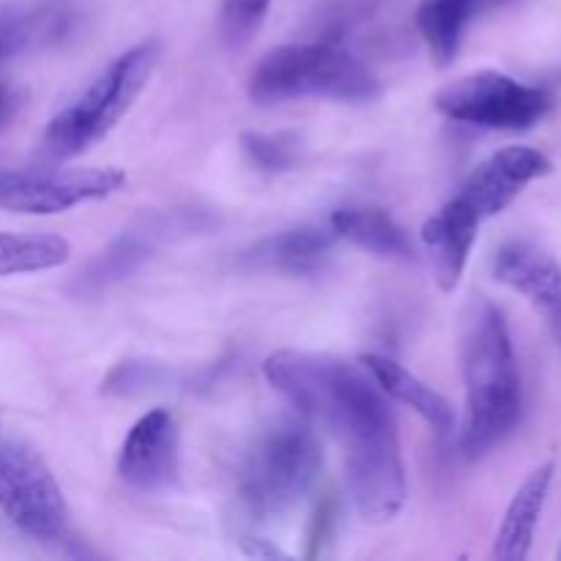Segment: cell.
Here are the masks:
<instances>
[{
    "label": "cell",
    "mask_w": 561,
    "mask_h": 561,
    "mask_svg": "<svg viewBox=\"0 0 561 561\" xmlns=\"http://www.w3.org/2000/svg\"><path fill=\"white\" fill-rule=\"evenodd\" d=\"M268 383L345 449L354 507L367 524H389L405 504V469L389 400L365 365L279 351L263 365Z\"/></svg>",
    "instance_id": "1"
},
{
    "label": "cell",
    "mask_w": 561,
    "mask_h": 561,
    "mask_svg": "<svg viewBox=\"0 0 561 561\" xmlns=\"http://www.w3.org/2000/svg\"><path fill=\"white\" fill-rule=\"evenodd\" d=\"M460 370L466 383L460 444L469 458H482L518 427L524 411L513 337L504 312L485 296H471L460 316Z\"/></svg>",
    "instance_id": "2"
},
{
    "label": "cell",
    "mask_w": 561,
    "mask_h": 561,
    "mask_svg": "<svg viewBox=\"0 0 561 561\" xmlns=\"http://www.w3.org/2000/svg\"><path fill=\"white\" fill-rule=\"evenodd\" d=\"M250 96L257 104H283L294 99L365 104L381 96V85L348 49L329 42H305L283 44L263 55L252 69Z\"/></svg>",
    "instance_id": "3"
},
{
    "label": "cell",
    "mask_w": 561,
    "mask_h": 561,
    "mask_svg": "<svg viewBox=\"0 0 561 561\" xmlns=\"http://www.w3.org/2000/svg\"><path fill=\"white\" fill-rule=\"evenodd\" d=\"M323 466L321 442L312 422L283 420L255 438L239 474V499L257 520L294 510L318 482Z\"/></svg>",
    "instance_id": "4"
},
{
    "label": "cell",
    "mask_w": 561,
    "mask_h": 561,
    "mask_svg": "<svg viewBox=\"0 0 561 561\" xmlns=\"http://www.w3.org/2000/svg\"><path fill=\"white\" fill-rule=\"evenodd\" d=\"M162 58V42L148 38L107 66L77 102L60 110L44 131V151L53 159H75L96 146L131 110Z\"/></svg>",
    "instance_id": "5"
},
{
    "label": "cell",
    "mask_w": 561,
    "mask_h": 561,
    "mask_svg": "<svg viewBox=\"0 0 561 561\" xmlns=\"http://www.w3.org/2000/svg\"><path fill=\"white\" fill-rule=\"evenodd\" d=\"M438 113L455 124L496 131H526L553 107V96L496 69H482L449 82L433 99Z\"/></svg>",
    "instance_id": "6"
},
{
    "label": "cell",
    "mask_w": 561,
    "mask_h": 561,
    "mask_svg": "<svg viewBox=\"0 0 561 561\" xmlns=\"http://www.w3.org/2000/svg\"><path fill=\"white\" fill-rule=\"evenodd\" d=\"M0 513L44 546L69 540V507L53 471L25 444L0 447Z\"/></svg>",
    "instance_id": "7"
},
{
    "label": "cell",
    "mask_w": 561,
    "mask_h": 561,
    "mask_svg": "<svg viewBox=\"0 0 561 561\" xmlns=\"http://www.w3.org/2000/svg\"><path fill=\"white\" fill-rule=\"evenodd\" d=\"M126 186L118 168H66L0 173V208L14 214H64L91 201L113 197Z\"/></svg>",
    "instance_id": "8"
},
{
    "label": "cell",
    "mask_w": 561,
    "mask_h": 561,
    "mask_svg": "<svg viewBox=\"0 0 561 561\" xmlns=\"http://www.w3.org/2000/svg\"><path fill=\"white\" fill-rule=\"evenodd\" d=\"M179 474V425L168 409L142 414L118 453V477L131 491L157 493Z\"/></svg>",
    "instance_id": "9"
},
{
    "label": "cell",
    "mask_w": 561,
    "mask_h": 561,
    "mask_svg": "<svg viewBox=\"0 0 561 561\" xmlns=\"http://www.w3.org/2000/svg\"><path fill=\"white\" fill-rule=\"evenodd\" d=\"M553 173V162L529 146H510L493 153L466 179L460 201L485 222L515 203V197L531 184Z\"/></svg>",
    "instance_id": "10"
},
{
    "label": "cell",
    "mask_w": 561,
    "mask_h": 561,
    "mask_svg": "<svg viewBox=\"0 0 561 561\" xmlns=\"http://www.w3.org/2000/svg\"><path fill=\"white\" fill-rule=\"evenodd\" d=\"M493 277L540 312L561 348V263L557 257L531 241H507L496 252Z\"/></svg>",
    "instance_id": "11"
},
{
    "label": "cell",
    "mask_w": 561,
    "mask_h": 561,
    "mask_svg": "<svg viewBox=\"0 0 561 561\" xmlns=\"http://www.w3.org/2000/svg\"><path fill=\"white\" fill-rule=\"evenodd\" d=\"M482 219L460 197H453L442 211L422 225V244L431 257L433 277L444 294H453L460 285Z\"/></svg>",
    "instance_id": "12"
},
{
    "label": "cell",
    "mask_w": 561,
    "mask_h": 561,
    "mask_svg": "<svg viewBox=\"0 0 561 561\" xmlns=\"http://www.w3.org/2000/svg\"><path fill=\"white\" fill-rule=\"evenodd\" d=\"M190 225L181 222V217H151L137 228L121 233L107 250L99 257H93L91 266L80 277L82 294H99V290L110 288V285L121 283L129 277L142 261H148L153 247L164 239L168 233H186Z\"/></svg>",
    "instance_id": "13"
},
{
    "label": "cell",
    "mask_w": 561,
    "mask_h": 561,
    "mask_svg": "<svg viewBox=\"0 0 561 561\" xmlns=\"http://www.w3.org/2000/svg\"><path fill=\"white\" fill-rule=\"evenodd\" d=\"M553 477H557V463L546 460L537 466L520 488L515 491L513 502H510L507 513H504L502 526L496 531V542H493V559L499 561H524L535 546L537 526H540L542 507L551 493Z\"/></svg>",
    "instance_id": "14"
},
{
    "label": "cell",
    "mask_w": 561,
    "mask_h": 561,
    "mask_svg": "<svg viewBox=\"0 0 561 561\" xmlns=\"http://www.w3.org/2000/svg\"><path fill=\"white\" fill-rule=\"evenodd\" d=\"M332 225H305V228L283 230L268 239L257 241L252 250L244 252V263L252 268H272L285 274H310L323 266V261L332 252L334 241Z\"/></svg>",
    "instance_id": "15"
},
{
    "label": "cell",
    "mask_w": 561,
    "mask_h": 561,
    "mask_svg": "<svg viewBox=\"0 0 561 561\" xmlns=\"http://www.w3.org/2000/svg\"><path fill=\"white\" fill-rule=\"evenodd\" d=\"M362 365H365V370L376 378V383L383 389L387 398L414 409L416 414H420L433 431L442 433V436L453 433L455 409L449 405L447 398H442L436 389L427 387L422 378H416L414 373L405 370L403 365H398V362L381 354L362 356Z\"/></svg>",
    "instance_id": "16"
},
{
    "label": "cell",
    "mask_w": 561,
    "mask_h": 561,
    "mask_svg": "<svg viewBox=\"0 0 561 561\" xmlns=\"http://www.w3.org/2000/svg\"><path fill=\"white\" fill-rule=\"evenodd\" d=\"M329 225L340 239L351 241V244L373 252V255L400 257V261L414 257V244H411L409 233L383 208H340L329 217Z\"/></svg>",
    "instance_id": "17"
},
{
    "label": "cell",
    "mask_w": 561,
    "mask_h": 561,
    "mask_svg": "<svg viewBox=\"0 0 561 561\" xmlns=\"http://www.w3.org/2000/svg\"><path fill=\"white\" fill-rule=\"evenodd\" d=\"M474 11L477 0H422L416 9V27L425 38L433 64L442 69L453 64Z\"/></svg>",
    "instance_id": "18"
},
{
    "label": "cell",
    "mask_w": 561,
    "mask_h": 561,
    "mask_svg": "<svg viewBox=\"0 0 561 561\" xmlns=\"http://www.w3.org/2000/svg\"><path fill=\"white\" fill-rule=\"evenodd\" d=\"M71 257V244L58 233H0V277L49 272Z\"/></svg>",
    "instance_id": "19"
},
{
    "label": "cell",
    "mask_w": 561,
    "mask_h": 561,
    "mask_svg": "<svg viewBox=\"0 0 561 561\" xmlns=\"http://www.w3.org/2000/svg\"><path fill=\"white\" fill-rule=\"evenodd\" d=\"M305 140L296 131H244L241 153L261 173H285L301 162Z\"/></svg>",
    "instance_id": "20"
},
{
    "label": "cell",
    "mask_w": 561,
    "mask_h": 561,
    "mask_svg": "<svg viewBox=\"0 0 561 561\" xmlns=\"http://www.w3.org/2000/svg\"><path fill=\"white\" fill-rule=\"evenodd\" d=\"M274 0H222L219 5V38L228 49H241L252 42L266 22Z\"/></svg>",
    "instance_id": "21"
},
{
    "label": "cell",
    "mask_w": 561,
    "mask_h": 561,
    "mask_svg": "<svg viewBox=\"0 0 561 561\" xmlns=\"http://www.w3.org/2000/svg\"><path fill=\"white\" fill-rule=\"evenodd\" d=\"M244 551L250 553V557H268V559L285 557V553L279 551V548H272L266 540H247Z\"/></svg>",
    "instance_id": "22"
},
{
    "label": "cell",
    "mask_w": 561,
    "mask_h": 561,
    "mask_svg": "<svg viewBox=\"0 0 561 561\" xmlns=\"http://www.w3.org/2000/svg\"><path fill=\"white\" fill-rule=\"evenodd\" d=\"M3 102H5V96H3V91H0V110H3Z\"/></svg>",
    "instance_id": "23"
}]
</instances>
